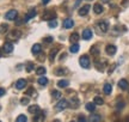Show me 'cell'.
Here are the masks:
<instances>
[{"label": "cell", "instance_id": "cell-1", "mask_svg": "<svg viewBox=\"0 0 129 122\" xmlns=\"http://www.w3.org/2000/svg\"><path fill=\"white\" fill-rule=\"evenodd\" d=\"M79 64H80V66H81L83 68H90L91 62H90V57H88V55H83V56H80V59H79Z\"/></svg>", "mask_w": 129, "mask_h": 122}, {"label": "cell", "instance_id": "cell-2", "mask_svg": "<svg viewBox=\"0 0 129 122\" xmlns=\"http://www.w3.org/2000/svg\"><path fill=\"white\" fill-rule=\"evenodd\" d=\"M68 105H69V103L67 99H60V101L55 104V109L57 111H61V110H63V109L67 108Z\"/></svg>", "mask_w": 129, "mask_h": 122}, {"label": "cell", "instance_id": "cell-3", "mask_svg": "<svg viewBox=\"0 0 129 122\" xmlns=\"http://www.w3.org/2000/svg\"><path fill=\"white\" fill-rule=\"evenodd\" d=\"M17 17H18V12L16 10H10L9 12L5 14V18L7 19V20H14Z\"/></svg>", "mask_w": 129, "mask_h": 122}, {"label": "cell", "instance_id": "cell-4", "mask_svg": "<svg viewBox=\"0 0 129 122\" xmlns=\"http://www.w3.org/2000/svg\"><path fill=\"white\" fill-rule=\"evenodd\" d=\"M43 19H46V20H53V19H56V13L54 11H46L44 14H43Z\"/></svg>", "mask_w": 129, "mask_h": 122}, {"label": "cell", "instance_id": "cell-5", "mask_svg": "<svg viewBox=\"0 0 129 122\" xmlns=\"http://www.w3.org/2000/svg\"><path fill=\"white\" fill-rule=\"evenodd\" d=\"M13 49H14V47H13V43L12 42H5V44H4V47H3V50H4L5 53H7V54H10V53H12L13 52Z\"/></svg>", "mask_w": 129, "mask_h": 122}, {"label": "cell", "instance_id": "cell-6", "mask_svg": "<svg viewBox=\"0 0 129 122\" xmlns=\"http://www.w3.org/2000/svg\"><path fill=\"white\" fill-rule=\"evenodd\" d=\"M105 52L108 55H110V56H112V55H115L116 52H117V48L115 47V46H112V44H109V46H106L105 47Z\"/></svg>", "mask_w": 129, "mask_h": 122}, {"label": "cell", "instance_id": "cell-7", "mask_svg": "<svg viewBox=\"0 0 129 122\" xmlns=\"http://www.w3.org/2000/svg\"><path fill=\"white\" fill-rule=\"evenodd\" d=\"M64 29H72L74 26V20L72 18H66L63 20V23H62Z\"/></svg>", "mask_w": 129, "mask_h": 122}, {"label": "cell", "instance_id": "cell-8", "mask_svg": "<svg viewBox=\"0 0 129 122\" xmlns=\"http://www.w3.org/2000/svg\"><path fill=\"white\" fill-rule=\"evenodd\" d=\"M98 26H99L102 33H106L109 29V23L106 20H101V22H98Z\"/></svg>", "mask_w": 129, "mask_h": 122}, {"label": "cell", "instance_id": "cell-9", "mask_svg": "<svg viewBox=\"0 0 129 122\" xmlns=\"http://www.w3.org/2000/svg\"><path fill=\"white\" fill-rule=\"evenodd\" d=\"M36 9H30L28 11V13H26V16H25V18H24V20L25 22H28V20H30L31 18H34V17H36Z\"/></svg>", "mask_w": 129, "mask_h": 122}, {"label": "cell", "instance_id": "cell-10", "mask_svg": "<svg viewBox=\"0 0 129 122\" xmlns=\"http://www.w3.org/2000/svg\"><path fill=\"white\" fill-rule=\"evenodd\" d=\"M20 36H22V34H20V31H18V30H12V31L9 34L10 40H18Z\"/></svg>", "mask_w": 129, "mask_h": 122}, {"label": "cell", "instance_id": "cell-11", "mask_svg": "<svg viewBox=\"0 0 129 122\" xmlns=\"http://www.w3.org/2000/svg\"><path fill=\"white\" fill-rule=\"evenodd\" d=\"M81 37L84 38V40H91L92 38V30L91 29H85L83 31V35H81Z\"/></svg>", "mask_w": 129, "mask_h": 122}, {"label": "cell", "instance_id": "cell-12", "mask_svg": "<svg viewBox=\"0 0 129 122\" xmlns=\"http://www.w3.org/2000/svg\"><path fill=\"white\" fill-rule=\"evenodd\" d=\"M90 9H91V6L88 4H86V5H84L81 9L79 10V14L81 16V17H84V16H86V14L88 13V11H90Z\"/></svg>", "mask_w": 129, "mask_h": 122}, {"label": "cell", "instance_id": "cell-13", "mask_svg": "<svg viewBox=\"0 0 129 122\" xmlns=\"http://www.w3.org/2000/svg\"><path fill=\"white\" fill-rule=\"evenodd\" d=\"M44 118H46V114L40 111V113H37L35 115V117H34V122H43L44 121Z\"/></svg>", "mask_w": 129, "mask_h": 122}, {"label": "cell", "instance_id": "cell-14", "mask_svg": "<svg viewBox=\"0 0 129 122\" xmlns=\"http://www.w3.org/2000/svg\"><path fill=\"white\" fill-rule=\"evenodd\" d=\"M26 86V80L25 79H18L16 83V89L17 90H23Z\"/></svg>", "mask_w": 129, "mask_h": 122}, {"label": "cell", "instance_id": "cell-15", "mask_svg": "<svg viewBox=\"0 0 129 122\" xmlns=\"http://www.w3.org/2000/svg\"><path fill=\"white\" fill-rule=\"evenodd\" d=\"M41 50H42V46H41V44H38V43L34 44V46H32V48H31V52H32V54H34V55H38V54L41 53Z\"/></svg>", "mask_w": 129, "mask_h": 122}, {"label": "cell", "instance_id": "cell-16", "mask_svg": "<svg viewBox=\"0 0 129 122\" xmlns=\"http://www.w3.org/2000/svg\"><path fill=\"white\" fill-rule=\"evenodd\" d=\"M118 87H120L121 90H128L129 83L125 79H121L120 81H118Z\"/></svg>", "mask_w": 129, "mask_h": 122}, {"label": "cell", "instance_id": "cell-17", "mask_svg": "<svg viewBox=\"0 0 129 122\" xmlns=\"http://www.w3.org/2000/svg\"><path fill=\"white\" fill-rule=\"evenodd\" d=\"M103 6H102L101 4H94L93 5V12L96 14H101V13H103Z\"/></svg>", "mask_w": 129, "mask_h": 122}, {"label": "cell", "instance_id": "cell-18", "mask_svg": "<svg viewBox=\"0 0 129 122\" xmlns=\"http://www.w3.org/2000/svg\"><path fill=\"white\" fill-rule=\"evenodd\" d=\"M79 41V34L78 33H73L71 36H69V42H72V44L73 43H78Z\"/></svg>", "mask_w": 129, "mask_h": 122}, {"label": "cell", "instance_id": "cell-19", "mask_svg": "<svg viewBox=\"0 0 129 122\" xmlns=\"http://www.w3.org/2000/svg\"><path fill=\"white\" fill-rule=\"evenodd\" d=\"M41 111V109H40V107L38 105H30L29 107V113L30 114H37V113H40Z\"/></svg>", "mask_w": 129, "mask_h": 122}, {"label": "cell", "instance_id": "cell-20", "mask_svg": "<svg viewBox=\"0 0 129 122\" xmlns=\"http://www.w3.org/2000/svg\"><path fill=\"white\" fill-rule=\"evenodd\" d=\"M79 49H80V46H79L78 43H73V44L69 47V52L73 53V54H75V53L79 52Z\"/></svg>", "mask_w": 129, "mask_h": 122}, {"label": "cell", "instance_id": "cell-21", "mask_svg": "<svg viewBox=\"0 0 129 122\" xmlns=\"http://www.w3.org/2000/svg\"><path fill=\"white\" fill-rule=\"evenodd\" d=\"M103 91H104V94L105 95H110L111 91H112V86L110 84H105L104 85V87H103Z\"/></svg>", "mask_w": 129, "mask_h": 122}, {"label": "cell", "instance_id": "cell-22", "mask_svg": "<svg viewBox=\"0 0 129 122\" xmlns=\"http://www.w3.org/2000/svg\"><path fill=\"white\" fill-rule=\"evenodd\" d=\"M85 108H86V110L87 111H94L96 110V104L94 103H86V105H85Z\"/></svg>", "mask_w": 129, "mask_h": 122}, {"label": "cell", "instance_id": "cell-23", "mask_svg": "<svg viewBox=\"0 0 129 122\" xmlns=\"http://www.w3.org/2000/svg\"><path fill=\"white\" fill-rule=\"evenodd\" d=\"M37 83L40 85H42V86H46V85L48 84V79H47L46 77H40L38 80H37Z\"/></svg>", "mask_w": 129, "mask_h": 122}, {"label": "cell", "instance_id": "cell-24", "mask_svg": "<svg viewBox=\"0 0 129 122\" xmlns=\"http://www.w3.org/2000/svg\"><path fill=\"white\" fill-rule=\"evenodd\" d=\"M57 55V49H51L50 53H49V60L50 61H54V59H55V56Z\"/></svg>", "mask_w": 129, "mask_h": 122}, {"label": "cell", "instance_id": "cell-25", "mask_svg": "<svg viewBox=\"0 0 129 122\" xmlns=\"http://www.w3.org/2000/svg\"><path fill=\"white\" fill-rule=\"evenodd\" d=\"M68 85H69L68 80H59V81H57V86H59V87H67Z\"/></svg>", "mask_w": 129, "mask_h": 122}, {"label": "cell", "instance_id": "cell-26", "mask_svg": "<svg viewBox=\"0 0 129 122\" xmlns=\"http://www.w3.org/2000/svg\"><path fill=\"white\" fill-rule=\"evenodd\" d=\"M7 30H9V25H7V24H6V23L0 24V34L7 33Z\"/></svg>", "mask_w": 129, "mask_h": 122}, {"label": "cell", "instance_id": "cell-27", "mask_svg": "<svg viewBox=\"0 0 129 122\" xmlns=\"http://www.w3.org/2000/svg\"><path fill=\"white\" fill-rule=\"evenodd\" d=\"M46 72H47V70H46V67H37L36 68V73L38 75H43V74H46Z\"/></svg>", "mask_w": 129, "mask_h": 122}, {"label": "cell", "instance_id": "cell-28", "mask_svg": "<svg viewBox=\"0 0 129 122\" xmlns=\"http://www.w3.org/2000/svg\"><path fill=\"white\" fill-rule=\"evenodd\" d=\"M101 121V115H91V117H90V122H99Z\"/></svg>", "mask_w": 129, "mask_h": 122}, {"label": "cell", "instance_id": "cell-29", "mask_svg": "<svg viewBox=\"0 0 129 122\" xmlns=\"http://www.w3.org/2000/svg\"><path fill=\"white\" fill-rule=\"evenodd\" d=\"M93 103L97 104V105H103V104H104V101H103V98H102V97H94V99H93Z\"/></svg>", "mask_w": 129, "mask_h": 122}, {"label": "cell", "instance_id": "cell-30", "mask_svg": "<svg viewBox=\"0 0 129 122\" xmlns=\"http://www.w3.org/2000/svg\"><path fill=\"white\" fill-rule=\"evenodd\" d=\"M51 96H53L54 99H60L62 95H61L60 91H53V92H51Z\"/></svg>", "mask_w": 129, "mask_h": 122}, {"label": "cell", "instance_id": "cell-31", "mask_svg": "<svg viewBox=\"0 0 129 122\" xmlns=\"http://www.w3.org/2000/svg\"><path fill=\"white\" fill-rule=\"evenodd\" d=\"M94 65H96V67L99 71H103V70H104V66H105V64H103V62H101V61H96V62H94Z\"/></svg>", "mask_w": 129, "mask_h": 122}, {"label": "cell", "instance_id": "cell-32", "mask_svg": "<svg viewBox=\"0 0 129 122\" xmlns=\"http://www.w3.org/2000/svg\"><path fill=\"white\" fill-rule=\"evenodd\" d=\"M34 67H35V66H34V64L30 61V62H28V64H26V66H25V70H26V72H31V71H34Z\"/></svg>", "mask_w": 129, "mask_h": 122}, {"label": "cell", "instance_id": "cell-33", "mask_svg": "<svg viewBox=\"0 0 129 122\" xmlns=\"http://www.w3.org/2000/svg\"><path fill=\"white\" fill-rule=\"evenodd\" d=\"M28 121V118L25 115H19L18 117L16 118V122H26Z\"/></svg>", "mask_w": 129, "mask_h": 122}, {"label": "cell", "instance_id": "cell-34", "mask_svg": "<svg viewBox=\"0 0 129 122\" xmlns=\"http://www.w3.org/2000/svg\"><path fill=\"white\" fill-rule=\"evenodd\" d=\"M55 74L56 75H64L66 74V70L64 68H57L55 71Z\"/></svg>", "mask_w": 129, "mask_h": 122}, {"label": "cell", "instance_id": "cell-35", "mask_svg": "<svg viewBox=\"0 0 129 122\" xmlns=\"http://www.w3.org/2000/svg\"><path fill=\"white\" fill-rule=\"evenodd\" d=\"M48 26H49V28H56V26H57V22H56V19L49 20V23H48Z\"/></svg>", "mask_w": 129, "mask_h": 122}, {"label": "cell", "instance_id": "cell-36", "mask_svg": "<svg viewBox=\"0 0 129 122\" xmlns=\"http://www.w3.org/2000/svg\"><path fill=\"white\" fill-rule=\"evenodd\" d=\"M91 54H92V55H96V56L99 55V50H98V48H97L96 46L91 48Z\"/></svg>", "mask_w": 129, "mask_h": 122}, {"label": "cell", "instance_id": "cell-37", "mask_svg": "<svg viewBox=\"0 0 129 122\" xmlns=\"http://www.w3.org/2000/svg\"><path fill=\"white\" fill-rule=\"evenodd\" d=\"M29 102H30V99H29L28 97H23V98L20 99V104H22V105H28Z\"/></svg>", "mask_w": 129, "mask_h": 122}, {"label": "cell", "instance_id": "cell-38", "mask_svg": "<svg viewBox=\"0 0 129 122\" xmlns=\"http://www.w3.org/2000/svg\"><path fill=\"white\" fill-rule=\"evenodd\" d=\"M78 122H87V118L85 117V116H83V115H80L78 118Z\"/></svg>", "mask_w": 129, "mask_h": 122}, {"label": "cell", "instance_id": "cell-39", "mask_svg": "<svg viewBox=\"0 0 129 122\" xmlns=\"http://www.w3.org/2000/svg\"><path fill=\"white\" fill-rule=\"evenodd\" d=\"M44 42L51 43V42H53V37H46V38H44Z\"/></svg>", "mask_w": 129, "mask_h": 122}, {"label": "cell", "instance_id": "cell-40", "mask_svg": "<svg viewBox=\"0 0 129 122\" xmlns=\"http://www.w3.org/2000/svg\"><path fill=\"white\" fill-rule=\"evenodd\" d=\"M123 107H124V103H123V102H122V103H118V105H117V109H118V110H121V109L123 108Z\"/></svg>", "mask_w": 129, "mask_h": 122}, {"label": "cell", "instance_id": "cell-41", "mask_svg": "<svg viewBox=\"0 0 129 122\" xmlns=\"http://www.w3.org/2000/svg\"><path fill=\"white\" fill-rule=\"evenodd\" d=\"M28 95H32L34 94V87H30V89L28 90V92H26Z\"/></svg>", "mask_w": 129, "mask_h": 122}, {"label": "cell", "instance_id": "cell-42", "mask_svg": "<svg viewBox=\"0 0 129 122\" xmlns=\"http://www.w3.org/2000/svg\"><path fill=\"white\" fill-rule=\"evenodd\" d=\"M20 24H23V20H22V19H18V20H16V25H20Z\"/></svg>", "mask_w": 129, "mask_h": 122}, {"label": "cell", "instance_id": "cell-43", "mask_svg": "<svg viewBox=\"0 0 129 122\" xmlns=\"http://www.w3.org/2000/svg\"><path fill=\"white\" fill-rule=\"evenodd\" d=\"M5 95V90L3 89V87H0V97H1V96H4Z\"/></svg>", "mask_w": 129, "mask_h": 122}, {"label": "cell", "instance_id": "cell-44", "mask_svg": "<svg viewBox=\"0 0 129 122\" xmlns=\"http://www.w3.org/2000/svg\"><path fill=\"white\" fill-rule=\"evenodd\" d=\"M80 1H81V0H77V1H75V4H74V7H78L79 4H80Z\"/></svg>", "mask_w": 129, "mask_h": 122}, {"label": "cell", "instance_id": "cell-45", "mask_svg": "<svg viewBox=\"0 0 129 122\" xmlns=\"http://www.w3.org/2000/svg\"><path fill=\"white\" fill-rule=\"evenodd\" d=\"M49 1H50V0H42V3H43V4H44V5H46V4H48Z\"/></svg>", "mask_w": 129, "mask_h": 122}, {"label": "cell", "instance_id": "cell-46", "mask_svg": "<svg viewBox=\"0 0 129 122\" xmlns=\"http://www.w3.org/2000/svg\"><path fill=\"white\" fill-rule=\"evenodd\" d=\"M3 56V49H1V48H0V57Z\"/></svg>", "mask_w": 129, "mask_h": 122}, {"label": "cell", "instance_id": "cell-47", "mask_svg": "<svg viewBox=\"0 0 129 122\" xmlns=\"http://www.w3.org/2000/svg\"><path fill=\"white\" fill-rule=\"evenodd\" d=\"M102 1H103V3H108L109 0H102Z\"/></svg>", "mask_w": 129, "mask_h": 122}, {"label": "cell", "instance_id": "cell-48", "mask_svg": "<svg viewBox=\"0 0 129 122\" xmlns=\"http://www.w3.org/2000/svg\"><path fill=\"white\" fill-rule=\"evenodd\" d=\"M54 122H60V121H59V120H55V121H54Z\"/></svg>", "mask_w": 129, "mask_h": 122}, {"label": "cell", "instance_id": "cell-49", "mask_svg": "<svg viewBox=\"0 0 129 122\" xmlns=\"http://www.w3.org/2000/svg\"><path fill=\"white\" fill-rule=\"evenodd\" d=\"M87 1H91V0H87Z\"/></svg>", "mask_w": 129, "mask_h": 122}, {"label": "cell", "instance_id": "cell-50", "mask_svg": "<svg viewBox=\"0 0 129 122\" xmlns=\"http://www.w3.org/2000/svg\"><path fill=\"white\" fill-rule=\"evenodd\" d=\"M71 122H74V121H71Z\"/></svg>", "mask_w": 129, "mask_h": 122}, {"label": "cell", "instance_id": "cell-51", "mask_svg": "<svg viewBox=\"0 0 129 122\" xmlns=\"http://www.w3.org/2000/svg\"><path fill=\"white\" fill-rule=\"evenodd\" d=\"M0 122H1V121H0Z\"/></svg>", "mask_w": 129, "mask_h": 122}]
</instances>
